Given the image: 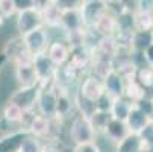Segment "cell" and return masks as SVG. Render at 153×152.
Wrapping results in <instances>:
<instances>
[{
    "mask_svg": "<svg viewBox=\"0 0 153 152\" xmlns=\"http://www.w3.org/2000/svg\"><path fill=\"white\" fill-rule=\"evenodd\" d=\"M97 139V133L93 128L90 119L83 116V114H77L70 125V140L73 145H80V143H90V142H96Z\"/></svg>",
    "mask_w": 153,
    "mask_h": 152,
    "instance_id": "cell-1",
    "label": "cell"
},
{
    "mask_svg": "<svg viewBox=\"0 0 153 152\" xmlns=\"http://www.w3.org/2000/svg\"><path fill=\"white\" fill-rule=\"evenodd\" d=\"M108 9L109 6L105 3V0H83L79 5L83 28H93Z\"/></svg>",
    "mask_w": 153,
    "mask_h": 152,
    "instance_id": "cell-2",
    "label": "cell"
},
{
    "mask_svg": "<svg viewBox=\"0 0 153 152\" xmlns=\"http://www.w3.org/2000/svg\"><path fill=\"white\" fill-rule=\"evenodd\" d=\"M42 26L44 25H42L41 11L36 8H27L23 11H18L15 14V28L18 31V35H25Z\"/></svg>",
    "mask_w": 153,
    "mask_h": 152,
    "instance_id": "cell-3",
    "label": "cell"
},
{
    "mask_svg": "<svg viewBox=\"0 0 153 152\" xmlns=\"http://www.w3.org/2000/svg\"><path fill=\"white\" fill-rule=\"evenodd\" d=\"M23 37V41H25V46L27 49V52L33 56L36 53H42L46 52L49 44H50V40H49V32H47V28H38V29H33Z\"/></svg>",
    "mask_w": 153,
    "mask_h": 152,
    "instance_id": "cell-4",
    "label": "cell"
},
{
    "mask_svg": "<svg viewBox=\"0 0 153 152\" xmlns=\"http://www.w3.org/2000/svg\"><path fill=\"white\" fill-rule=\"evenodd\" d=\"M3 55L11 62H14V66H15V64L30 62L32 61V55L27 52V49L25 46V41H23V37H21V35L8 40V43L3 47Z\"/></svg>",
    "mask_w": 153,
    "mask_h": 152,
    "instance_id": "cell-5",
    "label": "cell"
},
{
    "mask_svg": "<svg viewBox=\"0 0 153 152\" xmlns=\"http://www.w3.org/2000/svg\"><path fill=\"white\" fill-rule=\"evenodd\" d=\"M32 66H33L35 73L38 76V85L49 84L53 79V75H55L56 67L52 64V61L49 59V56L46 55V52L33 55L32 56Z\"/></svg>",
    "mask_w": 153,
    "mask_h": 152,
    "instance_id": "cell-6",
    "label": "cell"
},
{
    "mask_svg": "<svg viewBox=\"0 0 153 152\" xmlns=\"http://www.w3.org/2000/svg\"><path fill=\"white\" fill-rule=\"evenodd\" d=\"M91 59H93V49H90L88 46H76L70 47V58L67 64L79 73H82L90 67Z\"/></svg>",
    "mask_w": 153,
    "mask_h": 152,
    "instance_id": "cell-7",
    "label": "cell"
},
{
    "mask_svg": "<svg viewBox=\"0 0 153 152\" xmlns=\"http://www.w3.org/2000/svg\"><path fill=\"white\" fill-rule=\"evenodd\" d=\"M15 79L20 85V88H30V87H38V76L35 73V69L30 62H21L15 64Z\"/></svg>",
    "mask_w": 153,
    "mask_h": 152,
    "instance_id": "cell-8",
    "label": "cell"
},
{
    "mask_svg": "<svg viewBox=\"0 0 153 152\" xmlns=\"http://www.w3.org/2000/svg\"><path fill=\"white\" fill-rule=\"evenodd\" d=\"M52 122L53 119H49L46 116H41L39 113H35L27 126V133L39 140L52 137Z\"/></svg>",
    "mask_w": 153,
    "mask_h": 152,
    "instance_id": "cell-9",
    "label": "cell"
},
{
    "mask_svg": "<svg viewBox=\"0 0 153 152\" xmlns=\"http://www.w3.org/2000/svg\"><path fill=\"white\" fill-rule=\"evenodd\" d=\"M46 55L49 56V59L52 61V64L55 67H61L64 64H67L68 58H70V46L65 41H50V44L46 50Z\"/></svg>",
    "mask_w": 153,
    "mask_h": 152,
    "instance_id": "cell-10",
    "label": "cell"
},
{
    "mask_svg": "<svg viewBox=\"0 0 153 152\" xmlns=\"http://www.w3.org/2000/svg\"><path fill=\"white\" fill-rule=\"evenodd\" d=\"M59 28L64 31V34H70V32H76V31L83 29L79 6H76V8H65V9H62Z\"/></svg>",
    "mask_w": 153,
    "mask_h": 152,
    "instance_id": "cell-11",
    "label": "cell"
},
{
    "mask_svg": "<svg viewBox=\"0 0 153 152\" xmlns=\"http://www.w3.org/2000/svg\"><path fill=\"white\" fill-rule=\"evenodd\" d=\"M80 96L90 99V100H97L103 93H105V88H103V82L102 79L93 76V75H88L85 79H82L80 85H79V91H77Z\"/></svg>",
    "mask_w": 153,
    "mask_h": 152,
    "instance_id": "cell-12",
    "label": "cell"
},
{
    "mask_svg": "<svg viewBox=\"0 0 153 152\" xmlns=\"http://www.w3.org/2000/svg\"><path fill=\"white\" fill-rule=\"evenodd\" d=\"M58 90V99H56V120H62L71 116V113L76 110L74 105V97L70 96L67 88H59L56 85Z\"/></svg>",
    "mask_w": 153,
    "mask_h": 152,
    "instance_id": "cell-13",
    "label": "cell"
},
{
    "mask_svg": "<svg viewBox=\"0 0 153 152\" xmlns=\"http://www.w3.org/2000/svg\"><path fill=\"white\" fill-rule=\"evenodd\" d=\"M103 88L105 93L109 94L111 97H120L124 94V85H126V79L114 69L112 72H109L103 79Z\"/></svg>",
    "mask_w": 153,
    "mask_h": 152,
    "instance_id": "cell-14",
    "label": "cell"
},
{
    "mask_svg": "<svg viewBox=\"0 0 153 152\" xmlns=\"http://www.w3.org/2000/svg\"><path fill=\"white\" fill-rule=\"evenodd\" d=\"M93 29L100 35V37H114L118 31V23H117V14L111 12L108 9L93 26Z\"/></svg>",
    "mask_w": 153,
    "mask_h": 152,
    "instance_id": "cell-15",
    "label": "cell"
},
{
    "mask_svg": "<svg viewBox=\"0 0 153 152\" xmlns=\"http://www.w3.org/2000/svg\"><path fill=\"white\" fill-rule=\"evenodd\" d=\"M120 50V46L115 40V37H100L96 46L93 47V55L96 56H103L114 59Z\"/></svg>",
    "mask_w": 153,
    "mask_h": 152,
    "instance_id": "cell-16",
    "label": "cell"
},
{
    "mask_svg": "<svg viewBox=\"0 0 153 152\" xmlns=\"http://www.w3.org/2000/svg\"><path fill=\"white\" fill-rule=\"evenodd\" d=\"M115 152H150L138 134L129 133L123 140L115 143Z\"/></svg>",
    "mask_w": 153,
    "mask_h": 152,
    "instance_id": "cell-17",
    "label": "cell"
},
{
    "mask_svg": "<svg viewBox=\"0 0 153 152\" xmlns=\"http://www.w3.org/2000/svg\"><path fill=\"white\" fill-rule=\"evenodd\" d=\"M126 126L129 129V133H134V134H138L141 129L150 122V119L140 110V108L134 103V106L130 108V111L126 117Z\"/></svg>",
    "mask_w": 153,
    "mask_h": 152,
    "instance_id": "cell-18",
    "label": "cell"
},
{
    "mask_svg": "<svg viewBox=\"0 0 153 152\" xmlns=\"http://www.w3.org/2000/svg\"><path fill=\"white\" fill-rule=\"evenodd\" d=\"M103 134H105V137H106L108 140L117 143V142L123 140V139L129 134V129H127L124 120H118V119H114V117H112L111 120L108 122Z\"/></svg>",
    "mask_w": 153,
    "mask_h": 152,
    "instance_id": "cell-19",
    "label": "cell"
},
{
    "mask_svg": "<svg viewBox=\"0 0 153 152\" xmlns=\"http://www.w3.org/2000/svg\"><path fill=\"white\" fill-rule=\"evenodd\" d=\"M61 14H62V8L56 2L42 8L41 9V17H42V25H44V28H47V29L59 28Z\"/></svg>",
    "mask_w": 153,
    "mask_h": 152,
    "instance_id": "cell-20",
    "label": "cell"
},
{
    "mask_svg": "<svg viewBox=\"0 0 153 152\" xmlns=\"http://www.w3.org/2000/svg\"><path fill=\"white\" fill-rule=\"evenodd\" d=\"M114 70V61L109 58H103V56H96L93 55L91 64H90V72L93 76L103 79L109 72Z\"/></svg>",
    "mask_w": 153,
    "mask_h": 152,
    "instance_id": "cell-21",
    "label": "cell"
},
{
    "mask_svg": "<svg viewBox=\"0 0 153 152\" xmlns=\"http://www.w3.org/2000/svg\"><path fill=\"white\" fill-rule=\"evenodd\" d=\"M134 106V102H130L127 97L120 96V97H114L111 102V106H109V113L114 119L118 120H126L130 108Z\"/></svg>",
    "mask_w": 153,
    "mask_h": 152,
    "instance_id": "cell-22",
    "label": "cell"
},
{
    "mask_svg": "<svg viewBox=\"0 0 153 152\" xmlns=\"http://www.w3.org/2000/svg\"><path fill=\"white\" fill-rule=\"evenodd\" d=\"M147 94V90L144 87L137 81V79H130V81H126V85H124V97H127L130 102H137L140 100L143 96Z\"/></svg>",
    "mask_w": 153,
    "mask_h": 152,
    "instance_id": "cell-23",
    "label": "cell"
},
{
    "mask_svg": "<svg viewBox=\"0 0 153 152\" xmlns=\"http://www.w3.org/2000/svg\"><path fill=\"white\" fill-rule=\"evenodd\" d=\"M134 28L135 31H152L153 29V14L152 11L134 9Z\"/></svg>",
    "mask_w": 153,
    "mask_h": 152,
    "instance_id": "cell-24",
    "label": "cell"
},
{
    "mask_svg": "<svg viewBox=\"0 0 153 152\" xmlns=\"http://www.w3.org/2000/svg\"><path fill=\"white\" fill-rule=\"evenodd\" d=\"M152 43H153V29L152 31H134L132 49L144 52Z\"/></svg>",
    "mask_w": 153,
    "mask_h": 152,
    "instance_id": "cell-25",
    "label": "cell"
},
{
    "mask_svg": "<svg viewBox=\"0 0 153 152\" xmlns=\"http://www.w3.org/2000/svg\"><path fill=\"white\" fill-rule=\"evenodd\" d=\"M23 114H25V110L14 100H9L3 108V119L8 123H20Z\"/></svg>",
    "mask_w": 153,
    "mask_h": 152,
    "instance_id": "cell-26",
    "label": "cell"
},
{
    "mask_svg": "<svg viewBox=\"0 0 153 152\" xmlns=\"http://www.w3.org/2000/svg\"><path fill=\"white\" fill-rule=\"evenodd\" d=\"M88 119H90L93 128L96 129V133H97V134H99V133L103 134V131H105V128H106L108 122L112 119V116H111V113H109V111H105V110H96Z\"/></svg>",
    "mask_w": 153,
    "mask_h": 152,
    "instance_id": "cell-27",
    "label": "cell"
},
{
    "mask_svg": "<svg viewBox=\"0 0 153 152\" xmlns=\"http://www.w3.org/2000/svg\"><path fill=\"white\" fill-rule=\"evenodd\" d=\"M74 105H76V110L79 111V114H83V116H86V117H90V116L97 110L94 100L86 99V97L80 96L79 93L74 96Z\"/></svg>",
    "mask_w": 153,
    "mask_h": 152,
    "instance_id": "cell-28",
    "label": "cell"
},
{
    "mask_svg": "<svg viewBox=\"0 0 153 152\" xmlns=\"http://www.w3.org/2000/svg\"><path fill=\"white\" fill-rule=\"evenodd\" d=\"M135 79L144 87L147 91H150L153 88V67L152 66H144V67L137 69Z\"/></svg>",
    "mask_w": 153,
    "mask_h": 152,
    "instance_id": "cell-29",
    "label": "cell"
},
{
    "mask_svg": "<svg viewBox=\"0 0 153 152\" xmlns=\"http://www.w3.org/2000/svg\"><path fill=\"white\" fill-rule=\"evenodd\" d=\"M41 148H42V145H41L39 139L29 134L20 140L15 152H41Z\"/></svg>",
    "mask_w": 153,
    "mask_h": 152,
    "instance_id": "cell-30",
    "label": "cell"
},
{
    "mask_svg": "<svg viewBox=\"0 0 153 152\" xmlns=\"http://www.w3.org/2000/svg\"><path fill=\"white\" fill-rule=\"evenodd\" d=\"M135 105L140 108V110H141L150 120H153V96H150V94L147 93V94L143 96L140 100H137Z\"/></svg>",
    "mask_w": 153,
    "mask_h": 152,
    "instance_id": "cell-31",
    "label": "cell"
},
{
    "mask_svg": "<svg viewBox=\"0 0 153 152\" xmlns=\"http://www.w3.org/2000/svg\"><path fill=\"white\" fill-rule=\"evenodd\" d=\"M140 139L143 140L144 146L149 149V151H153V120H150L141 131L138 133Z\"/></svg>",
    "mask_w": 153,
    "mask_h": 152,
    "instance_id": "cell-32",
    "label": "cell"
},
{
    "mask_svg": "<svg viewBox=\"0 0 153 152\" xmlns=\"http://www.w3.org/2000/svg\"><path fill=\"white\" fill-rule=\"evenodd\" d=\"M0 12L3 14L5 18H11L17 14V8L12 0H0Z\"/></svg>",
    "mask_w": 153,
    "mask_h": 152,
    "instance_id": "cell-33",
    "label": "cell"
},
{
    "mask_svg": "<svg viewBox=\"0 0 153 152\" xmlns=\"http://www.w3.org/2000/svg\"><path fill=\"white\" fill-rule=\"evenodd\" d=\"M71 152H102V149H100V146L96 142H90V143L74 145Z\"/></svg>",
    "mask_w": 153,
    "mask_h": 152,
    "instance_id": "cell-34",
    "label": "cell"
},
{
    "mask_svg": "<svg viewBox=\"0 0 153 152\" xmlns=\"http://www.w3.org/2000/svg\"><path fill=\"white\" fill-rule=\"evenodd\" d=\"M55 2H56L62 9H65V8H76V6H79L83 0H55Z\"/></svg>",
    "mask_w": 153,
    "mask_h": 152,
    "instance_id": "cell-35",
    "label": "cell"
},
{
    "mask_svg": "<svg viewBox=\"0 0 153 152\" xmlns=\"http://www.w3.org/2000/svg\"><path fill=\"white\" fill-rule=\"evenodd\" d=\"M12 2L17 8V12L27 9V8H33V0H12Z\"/></svg>",
    "mask_w": 153,
    "mask_h": 152,
    "instance_id": "cell-36",
    "label": "cell"
},
{
    "mask_svg": "<svg viewBox=\"0 0 153 152\" xmlns=\"http://www.w3.org/2000/svg\"><path fill=\"white\" fill-rule=\"evenodd\" d=\"M144 53V58H146V61L149 62V66H152L153 67V43H152V44L143 52Z\"/></svg>",
    "mask_w": 153,
    "mask_h": 152,
    "instance_id": "cell-37",
    "label": "cell"
},
{
    "mask_svg": "<svg viewBox=\"0 0 153 152\" xmlns=\"http://www.w3.org/2000/svg\"><path fill=\"white\" fill-rule=\"evenodd\" d=\"M41 152H64L61 148H58L56 145H52V143H47V145H42L41 148Z\"/></svg>",
    "mask_w": 153,
    "mask_h": 152,
    "instance_id": "cell-38",
    "label": "cell"
},
{
    "mask_svg": "<svg viewBox=\"0 0 153 152\" xmlns=\"http://www.w3.org/2000/svg\"><path fill=\"white\" fill-rule=\"evenodd\" d=\"M55 0H33V8H36V9H42L44 6H47V5H50V3H53Z\"/></svg>",
    "mask_w": 153,
    "mask_h": 152,
    "instance_id": "cell-39",
    "label": "cell"
},
{
    "mask_svg": "<svg viewBox=\"0 0 153 152\" xmlns=\"http://www.w3.org/2000/svg\"><path fill=\"white\" fill-rule=\"evenodd\" d=\"M124 2L126 0H105V3L111 8V6H121V5H124Z\"/></svg>",
    "mask_w": 153,
    "mask_h": 152,
    "instance_id": "cell-40",
    "label": "cell"
},
{
    "mask_svg": "<svg viewBox=\"0 0 153 152\" xmlns=\"http://www.w3.org/2000/svg\"><path fill=\"white\" fill-rule=\"evenodd\" d=\"M5 20H6V18L3 17V14H2V12H0V28L3 26V23H5Z\"/></svg>",
    "mask_w": 153,
    "mask_h": 152,
    "instance_id": "cell-41",
    "label": "cell"
},
{
    "mask_svg": "<svg viewBox=\"0 0 153 152\" xmlns=\"http://www.w3.org/2000/svg\"><path fill=\"white\" fill-rule=\"evenodd\" d=\"M150 152H153V151H150Z\"/></svg>",
    "mask_w": 153,
    "mask_h": 152,
    "instance_id": "cell-42",
    "label": "cell"
}]
</instances>
